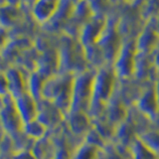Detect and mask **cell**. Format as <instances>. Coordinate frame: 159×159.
Listing matches in <instances>:
<instances>
[{"instance_id":"obj_21","label":"cell","mask_w":159,"mask_h":159,"mask_svg":"<svg viewBox=\"0 0 159 159\" xmlns=\"http://www.w3.org/2000/svg\"><path fill=\"white\" fill-rule=\"evenodd\" d=\"M129 159H159V156L151 150L140 138L134 141L128 149Z\"/></svg>"},{"instance_id":"obj_2","label":"cell","mask_w":159,"mask_h":159,"mask_svg":"<svg viewBox=\"0 0 159 159\" xmlns=\"http://www.w3.org/2000/svg\"><path fill=\"white\" fill-rule=\"evenodd\" d=\"M74 76L75 74L71 73L54 75L46 80L42 91V98L53 102L65 117L71 109Z\"/></svg>"},{"instance_id":"obj_3","label":"cell","mask_w":159,"mask_h":159,"mask_svg":"<svg viewBox=\"0 0 159 159\" xmlns=\"http://www.w3.org/2000/svg\"><path fill=\"white\" fill-rule=\"evenodd\" d=\"M59 72L77 74L89 69L84 49L77 37L64 34L58 48Z\"/></svg>"},{"instance_id":"obj_22","label":"cell","mask_w":159,"mask_h":159,"mask_svg":"<svg viewBox=\"0 0 159 159\" xmlns=\"http://www.w3.org/2000/svg\"><path fill=\"white\" fill-rule=\"evenodd\" d=\"M20 18V10L18 6L4 4L0 6V25L5 28H9L16 24Z\"/></svg>"},{"instance_id":"obj_20","label":"cell","mask_w":159,"mask_h":159,"mask_svg":"<svg viewBox=\"0 0 159 159\" xmlns=\"http://www.w3.org/2000/svg\"><path fill=\"white\" fill-rule=\"evenodd\" d=\"M48 131L49 128L37 118L27 123H24L22 128V132L33 141L39 140V139H42L45 136H47Z\"/></svg>"},{"instance_id":"obj_4","label":"cell","mask_w":159,"mask_h":159,"mask_svg":"<svg viewBox=\"0 0 159 159\" xmlns=\"http://www.w3.org/2000/svg\"><path fill=\"white\" fill-rule=\"evenodd\" d=\"M96 69H87L84 71L75 74L73 82V96L71 111L88 112L93 98V80L96 76Z\"/></svg>"},{"instance_id":"obj_24","label":"cell","mask_w":159,"mask_h":159,"mask_svg":"<svg viewBox=\"0 0 159 159\" xmlns=\"http://www.w3.org/2000/svg\"><path fill=\"white\" fill-rule=\"evenodd\" d=\"M124 151L125 150L117 146L116 143L109 142L106 147L102 149L99 159H129V157L124 156Z\"/></svg>"},{"instance_id":"obj_34","label":"cell","mask_w":159,"mask_h":159,"mask_svg":"<svg viewBox=\"0 0 159 159\" xmlns=\"http://www.w3.org/2000/svg\"><path fill=\"white\" fill-rule=\"evenodd\" d=\"M28 1H29L30 3H31V5H32V4H33V3H34L35 1H36V0H28Z\"/></svg>"},{"instance_id":"obj_30","label":"cell","mask_w":159,"mask_h":159,"mask_svg":"<svg viewBox=\"0 0 159 159\" xmlns=\"http://www.w3.org/2000/svg\"><path fill=\"white\" fill-rule=\"evenodd\" d=\"M122 1L126 2V3H129V4H134L136 2V0H122Z\"/></svg>"},{"instance_id":"obj_32","label":"cell","mask_w":159,"mask_h":159,"mask_svg":"<svg viewBox=\"0 0 159 159\" xmlns=\"http://www.w3.org/2000/svg\"><path fill=\"white\" fill-rule=\"evenodd\" d=\"M4 4H6V0H0V6H2Z\"/></svg>"},{"instance_id":"obj_28","label":"cell","mask_w":159,"mask_h":159,"mask_svg":"<svg viewBox=\"0 0 159 159\" xmlns=\"http://www.w3.org/2000/svg\"><path fill=\"white\" fill-rule=\"evenodd\" d=\"M152 60H153L154 68H155L156 72L159 75V44L152 53Z\"/></svg>"},{"instance_id":"obj_35","label":"cell","mask_w":159,"mask_h":159,"mask_svg":"<svg viewBox=\"0 0 159 159\" xmlns=\"http://www.w3.org/2000/svg\"><path fill=\"white\" fill-rule=\"evenodd\" d=\"M43 159H53V157H46V158H43Z\"/></svg>"},{"instance_id":"obj_33","label":"cell","mask_w":159,"mask_h":159,"mask_svg":"<svg viewBox=\"0 0 159 159\" xmlns=\"http://www.w3.org/2000/svg\"><path fill=\"white\" fill-rule=\"evenodd\" d=\"M0 129H3L2 128V122H1V116H0Z\"/></svg>"},{"instance_id":"obj_11","label":"cell","mask_w":159,"mask_h":159,"mask_svg":"<svg viewBox=\"0 0 159 159\" xmlns=\"http://www.w3.org/2000/svg\"><path fill=\"white\" fill-rule=\"evenodd\" d=\"M65 123L70 133L82 140L93 127L91 116L86 111H71L65 117Z\"/></svg>"},{"instance_id":"obj_9","label":"cell","mask_w":159,"mask_h":159,"mask_svg":"<svg viewBox=\"0 0 159 159\" xmlns=\"http://www.w3.org/2000/svg\"><path fill=\"white\" fill-rule=\"evenodd\" d=\"M2 128L7 134H18L22 133L23 122L15 107L13 98L8 94L3 98V107L0 109Z\"/></svg>"},{"instance_id":"obj_5","label":"cell","mask_w":159,"mask_h":159,"mask_svg":"<svg viewBox=\"0 0 159 159\" xmlns=\"http://www.w3.org/2000/svg\"><path fill=\"white\" fill-rule=\"evenodd\" d=\"M123 43V38L118 30V20L107 16L103 31L98 41V46L102 50L106 63L112 65Z\"/></svg>"},{"instance_id":"obj_16","label":"cell","mask_w":159,"mask_h":159,"mask_svg":"<svg viewBox=\"0 0 159 159\" xmlns=\"http://www.w3.org/2000/svg\"><path fill=\"white\" fill-rule=\"evenodd\" d=\"M61 0H36L31 5V14L37 23L45 25L57 11Z\"/></svg>"},{"instance_id":"obj_8","label":"cell","mask_w":159,"mask_h":159,"mask_svg":"<svg viewBox=\"0 0 159 159\" xmlns=\"http://www.w3.org/2000/svg\"><path fill=\"white\" fill-rule=\"evenodd\" d=\"M107 16L101 14H93L91 19L81 29L78 39L84 48L96 45L104 29Z\"/></svg>"},{"instance_id":"obj_17","label":"cell","mask_w":159,"mask_h":159,"mask_svg":"<svg viewBox=\"0 0 159 159\" xmlns=\"http://www.w3.org/2000/svg\"><path fill=\"white\" fill-rule=\"evenodd\" d=\"M9 84V94L13 98L27 92V78L16 66H11L5 71Z\"/></svg>"},{"instance_id":"obj_31","label":"cell","mask_w":159,"mask_h":159,"mask_svg":"<svg viewBox=\"0 0 159 159\" xmlns=\"http://www.w3.org/2000/svg\"><path fill=\"white\" fill-rule=\"evenodd\" d=\"M3 98H4L0 97V109H1L2 107H3Z\"/></svg>"},{"instance_id":"obj_1","label":"cell","mask_w":159,"mask_h":159,"mask_svg":"<svg viewBox=\"0 0 159 159\" xmlns=\"http://www.w3.org/2000/svg\"><path fill=\"white\" fill-rule=\"evenodd\" d=\"M119 80L114 72L112 65H103L97 69L93 80V98L88 113L91 118L102 116L107 102L116 93Z\"/></svg>"},{"instance_id":"obj_12","label":"cell","mask_w":159,"mask_h":159,"mask_svg":"<svg viewBox=\"0 0 159 159\" xmlns=\"http://www.w3.org/2000/svg\"><path fill=\"white\" fill-rule=\"evenodd\" d=\"M128 106L123 102L120 94L118 93V91L116 89V93L111 98L104 109L103 116H106L109 121H111L114 126H118L119 124L122 123L125 119L128 117L129 114Z\"/></svg>"},{"instance_id":"obj_13","label":"cell","mask_w":159,"mask_h":159,"mask_svg":"<svg viewBox=\"0 0 159 159\" xmlns=\"http://www.w3.org/2000/svg\"><path fill=\"white\" fill-rule=\"evenodd\" d=\"M37 119L43 122L50 130L59 126L60 123L65 121V116L53 102L42 98L38 102Z\"/></svg>"},{"instance_id":"obj_27","label":"cell","mask_w":159,"mask_h":159,"mask_svg":"<svg viewBox=\"0 0 159 159\" xmlns=\"http://www.w3.org/2000/svg\"><path fill=\"white\" fill-rule=\"evenodd\" d=\"M10 41L9 31L7 28H5L0 25V53L3 51V49L6 47V45Z\"/></svg>"},{"instance_id":"obj_7","label":"cell","mask_w":159,"mask_h":159,"mask_svg":"<svg viewBox=\"0 0 159 159\" xmlns=\"http://www.w3.org/2000/svg\"><path fill=\"white\" fill-rule=\"evenodd\" d=\"M132 107L149 121L153 122L159 116V103L154 91V82L144 86Z\"/></svg>"},{"instance_id":"obj_23","label":"cell","mask_w":159,"mask_h":159,"mask_svg":"<svg viewBox=\"0 0 159 159\" xmlns=\"http://www.w3.org/2000/svg\"><path fill=\"white\" fill-rule=\"evenodd\" d=\"M139 138L159 156V129L149 128L139 134Z\"/></svg>"},{"instance_id":"obj_19","label":"cell","mask_w":159,"mask_h":159,"mask_svg":"<svg viewBox=\"0 0 159 159\" xmlns=\"http://www.w3.org/2000/svg\"><path fill=\"white\" fill-rule=\"evenodd\" d=\"M101 151L102 149L82 140L74 146L71 159H99Z\"/></svg>"},{"instance_id":"obj_18","label":"cell","mask_w":159,"mask_h":159,"mask_svg":"<svg viewBox=\"0 0 159 159\" xmlns=\"http://www.w3.org/2000/svg\"><path fill=\"white\" fill-rule=\"evenodd\" d=\"M48 78L39 71H33L27 78V92L37 102L42 99V91L44 84Z\"/></svg>"},{"instance_id":"obj_14","label":"cell","mask_w":159,"mask_h":159,"mask_svg":"<svg viewBox=\"0 0 159 159\" xmlns=\"http://www.w3.org/2000/svg\"><path fill=\"white\" fill-rule=\"evenodd\" d=\"M13 99L23 124L37 118L38 102L28 92H25Z\"/></svg>"},{"instance_id":"obj_29","label":"cell","mask_w":159,"mask_h":159,"mask_svg":"<svg viewBox=\"0 0 159 159\" xmlns=\"http://www.w3.org/2000/svg\"><path fill=\"white\" fill-rule=\"evenodd\" d=\"M154 91H155V94H156L157 101L159 103V76L156 78L155 81H154Z\"/></svg>"},{"instance_id":"obj_26","label":"cell","mask_w":159,"mask_h":159,"mask_svg":"<svg viewBox=\"0 0 159 159\" xmlns=\"http://www.w3.org/2000/svg\"><path fill=\"white\" fill-rule=\"evenodd\" d=\"M9 94V84L5 72L0 71V97L5 98Z\"/></svg>"},{"instance_id":"obj_25","label":"cell","mask_w":159,"mask_h":159,"mask_svg":"<svg viewBox=\"0 0 159 159\" xmlns=\"http://www.w3.org/2000/svg\"><path fill=\"white\" fill-rule=\"evenodd\" d=\"M83 140L89 144H92V145L96 146L99 149H103L107 144L106 139L98 132V130L93 126L89 129V132L86 134V136L84 137Z\"/></svg>"},{"instance_id":"obj_10","label":"cell","mask_w":159,"mask_h":159,"mask_svg":"<svg viewBox=\"0 0 159 159\" xmlns=\"http://www.w3.org/2000/svg\"><path fill=\"white\" fill-rule=\"evenodd\" d=\"M138 53L152 54L159 44V31L154 19L145 22L142 30L135 39Z\"/></svg>"},{"instance_id":"obj_6","label":"cell","mask_w":159,"mask_h":159,"mask_svg":"<svg viewBox=\"0 0 159 159\" xmlns=\"http://www.w3.org/2000/svg\"><path fill=\"white\" fill-rule=\"evenodd\" d=\"M137 56V49L135 39H124L116 60L112 63V67L118 80L133 79L135 61Z\"/></svg>"},{"instance_id":"obj_15","label":"cell","mask_w":159,"mask_h":159,"mask_svg":"<svg viewBox=\"0 0 159 159\" xmlns=\"http://www.w3.org/2000/svg\"><path fill=\"white\" fill-rule=\"evenodd\" d=\"M74 7L75 2L73 0H61L57 11L44 26H47L48 29L53 32L61 28L65 29L72 16Z\"/></svg>"}]
</instances>
